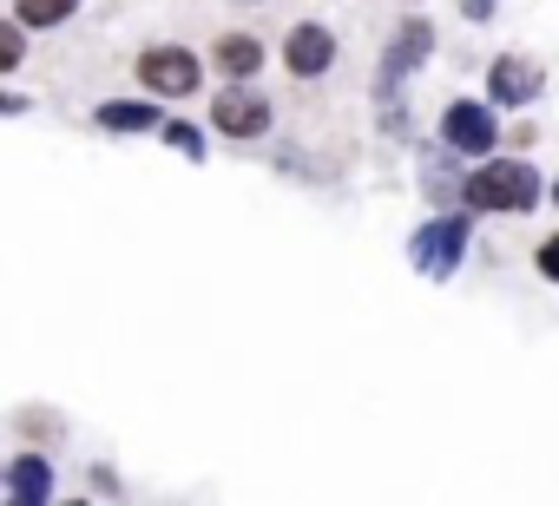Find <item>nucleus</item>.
Returning <instances> with one entry per match:
<instances>
[{"label":"nucleus","instance_id":"obj_1","mask_svg":"<svg viewBox=\"0 0 559 506\" xmlns=\"http://www.w3.org/2000/svg\"><path fill=\"white\" fill-rule=\"evenodd\" d=\"M467 204L474 210H533L539 204V171L520 158H487L467 178Z\"/></svg>","mask_w":559,"mask_h":506},{"label":"nucleus","instance_id":"obj_2","mask_svg":"<svg viewBox=\"0 0 559 506\" xmlns=\"http://www.w3.org/2000/svg\"><path fill=\"white\" fill-rule=\"evenodd\" d=\"M461 250H467V217H435V224L415 230L408 257H415L421 277H448V270L461 264Z\"/></svg>","mask_w":559,"mask_h":506},{"label":"nucleus","instance_id":"obj_3","mask_svg":"<svg viewBox=\"0 0 559 506\" xmlns=\"http://www.w3.org/2000/svg\"><path fill=\"white\" fill-rule=\"evenodd\" d=\"M139 80H145L158 99H185V93H198V60H191L185 47H152V53L139 60Z\"/></svg>","mask_w":559,"mask_h":506},{"label":"nucleus","instance_id":"obj_4","mask_svg":"<svg viewBox=\"0 0 559 506\" xmlns=\"http://www.w3.org/2000/svg\"><path fill=\"white\" fill-rule=\"evenodd\" d=\"M441 138H448L454 152H493V145H500V125H493V112H487V106L454 99V106L441 112Z\"/></svg>","mask_w":559,"mask_h":506},{"label":"nucleus","instance_id":"obj_5","mask_svg":"<svg viewBox=\"0 0 559 506\" xmlns=\"http://www.w3.org/2000/svg\"><path fill=\"white\" fill-rule=\"evenodd\" d=\"M284 67H290L297 80L330 73V67H336V40H330V27H317V21L290 27V40H284Z\"/></svg>","mask_w":559,"mask_h":506},{"label":"nucleus","instance_id":"obj_6","mask_svg":"<svg viewBox=\"0 0 559 506\" xmlns=\"http://www.w3.org/2000/svg\"><path fill=\"white\" fill-rule=\"evenodd\" d=\"M487 99L493 106H533L539 99V67L520 60V53H500L493 73H487Z\"/></svg>","mask_w":559,"mask_h":506},{"label":"nucleus","instance_id":"obj_7","mask_svg":"<svg viewBox=\"0 0 559 506\" xmlns=\"http://www.w3.org/2000/svg\"><path fill=\"white\" fill-rule=\"evenodd\" d=\"M211 119H217V132H230V138H257V132L270 125V99H257V93L230 86V93L211 106Z\"/></svg>","mask_w":559,"mask_h":506},{"label":"nucleus","instance_id":"obj_8","mask_svg":"<svg viewBox=\"0 0 559 506\" xmlns=\"http://www.w3.org/2000/svg\"><path fill=\"white\" fill-rule=\"evenodd\" d=\"M428 47H435V27H428V21H408V27L395 34V47H389V60H382V99L395 93L402 73H415V67L428 60Z\"/></svg>","mask_w":559,"mask_h":506},{"label":"nucleus","instance_id":"obj_9","mask_svg":"<svg viewBox=\"0 0 559 506\" xmlns=\"http://www.w3.org/2000/svg\"><path fill=\"white\" fill-rule=\"evenodd\" d=\"M217 67H224L230 80H250V73L263 67V47H257L250 34H224V40H217Z\"/></svg>","mask_w":559,"mask_h":506},{"label":"nucleus","instance_id":"obj_10","mask_svg":"<svg viewBox=\"0 0 559 506\" xmlns=\"http://www.w3.org/2000/svg\"><path fill=\"white\" fill-rule=\"evenodd\" d=\"M99 125H106V132H152V125H165V119H158L152 99H126V106H99Z\"/></svg>","mask_w":559,"mask_h":506},{"label":"nucleus","instance_id":"obj_11","mask_svg":"<svg viewBox=\"0 0 559 506\" xmlns=\"http://www.w3.org/2000/svg\"><path fill=\"white\" fill-rule=\"evenodd\" d=\"M14 493H21V499H47V493H53V467H47L40 454H21V460H14Z\"/></svg>","mask_w":559,"mask_h":506},{"label":"nucleus","instance_id":"obj_12","mask_svg":"<svg viewBox=\"0 0 559 506\" xmlns=\"http://www.w3.org/2000/svg\"><path fill=\"white\" fill-rule=\"evenodd\" d=\"M73 8H80V0H21V21L27 27H60Z\"/></svg>","mask_w":559,"mask_h":506},{"label":"nucleus","instance_id":"obj_13","mask_svg":"<svg viewBox=\"0 0 559 506\" xmlns=\"http://www.w3.org/2000/svg\"><path fill=\"white\" fill-rule=\"evenodd\" d=\"M165 138H171L178 152H191V158H204V132H198V125H185V119H171V125H165Z\"/></svg>","mask_w":559,"mask_h":506},{"label":"nucleus","instance_id":"obj_14","mask_svg":"<svg viewBox=\"0 0 559 506\" xmlns=\"http://www.w3.org/2000/svg\"><path fill=\"white\" fill-rule=\"evenodd\" d=\"M21 53H27V47H21V27H0V73H14Z\"/></svg>","mask_w":559,"mask_h":506},{"label":"nucleus","instance_id":"obj_15","mask_svg":"<svg viewBox=\"0 0 559 506\" xmlns=\"http://www.w3.org/2000/svg\"><path fill=\"white\" fill-rule=\"evenodd\" d=\"M539 277H552V284H559V237H546V243H539Z\"/></svg>","mask_w":559,"mask_h":506},{"label":"nucleus","instance_id":"obj_16","mask_svg":"<svg viewBox=\"0 0 559 506\" xmlns=\"http://www.w3.org/2000/svg\"><path fill=\"white\" fill-rule=\"evenodd\" d=\"M461 14H467V21H487V14H493V0H461Z\"/></svg>","mask_w":559,"mask_h":506},{"label":"nucleus","instance_id":"obj_17","mask_svg":"<svg viewBox=\"0 0 559 506\" xmlns=\"http://www.w3.org/2000/svg\"><path fill=\"white\" fill-rule=\"evenodd\" d=\"M552 204H559V184H552Z\"/></svg>","mask_w":559,"mask_h":506}]
</instances>
